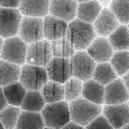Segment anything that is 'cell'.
Segmentation results:
<instances>
[{"instance_id": "cell-25", "label": "cell", "mask_w": 129, "mask_h": 129, "mask_svg": "<svg viewBox=\"0 0 129 129\" xmlns=\"http://www.w3.org/2000/svg\"><path fill=\"white\" fill-rule=\"evenodd\" d=\"M45 105H46V101L44 97H42L40 91L27 90L20 107L22 111L40 113Z\"/></svg>"}, {"instance_id": "cell-15", "label": "cell", "mask_w": 129, "mask_h": 129, "mask_svg": "<svg viewBox=\"0 0 129 129\" xmlns=\"http://www.w3.org/2000/svg\"><path fill=\"white\" fill-rule=\"evenodd\" d=\"M92 25L96 35L107 37L120 25V23L110 8H102L99 16Z\"/></svg>"}, {"instance_id": "cell-38", "label": "cell", "mask_w": 129, "mask_h": 129, "mask_svg": "<svg viewBox=\"0 0 129 129\" xmlns=\"http://www.w3.org/2000/svg\"><path fill=\"white\" fill-rule=\"evenodd\" d=\"M3 38L0 36V54H1V50H2V46H3Z\"/></svg>"}, {"instance_id": "cell-9", "label": "cell", "mask_w": 129, "mask_h": 129, "mask_svg": "<svg viewBox=\"0 0 129 129\" xmlns=\"http://www.w3.org/2000/svg\"><path fill=\"white\" fill-rule=\"evenodd\" d=\"M52 58H53V54L51 50V44L49 40L44 38L41 40L28 45L26 63L46 67Z\"/></svg>"}, {"instance_id": "cell-41", "label": "cell", "mask_w": 129, "mask_h": 129, "mask_svg": "<svg viewBox=\"0 0 129 129\" xmlns=\"http://www.w3.org/2000/svg\"><path fill=\"white\" fill-rule=\"evenodd\" d=\"M0 129H5V128L3 127V125L1 124V122H0Z\"/></svg>"}, {"instance_id": "cell-7", "label": "cell", "mask_w": 129, "mask_h": 129, "mask_svg": "<svg viewBox=\"0 0 129 129\" xmlns=\"http://www.w3.org/2000/svg\"><path fill=\"white\" fill-rule=\"evenodd\" d=\"M18 35L27 45L44 39V18L23 16Z\"/></svg>"}, {"instance_id": "cell-4", "label": "cell", "mask_w": 129, "mask_h": 129, "mask_svg": "<svg viewBox=\"0 0 129 129\" xmlns=\"http://www.w3.org/2000/svg\"><path fill=\"white\" fill-rule=\"evenodd\" d=\"M48 81L49 77L46 67L28 63H25L21 66L19 82L26 88V90L40 91Z\"/></svg>"}, {"instance_id": "cell-21", "label": "cell", "mask_w": 129, "mask_h": 129, "mask_svg": "<svg viewBox=\"0 0 129 129\" xmlns=\"http://www.w3.org/2000/svg\"><path fill=\"white\" fill-rule=\"evenodd\" d=\"M45 122L41 113L22 111L20 114L16 129H44Z\"/></svg>"}, {"instance_id": "cell-27", "label": "cell", "mask_w": 129, "mask_h": 129, "mask_svg": "<svg viewBox=\"0 0 129 129\" xmlns=\"http://www.w3.org/2000/svg\"><path fill=\"white\" fill-rule=\"evenodd\" d=\"M118 77H123L129 71V51H115L109 61Z\"/></svg>"}, {"instance_id": "cell-31", "label": "cell", "mask_w": 129, "mask_h": 129, "mask_svg": "<svg viewBox=\"0 0 129 129\" xmlns=\"http://www.w3.org/2000/svg\"><path fill=\"white\" fill-rule=\"evenodd\" d=\"M109 8L120 24H129V0H112Z\"/></svg>"}, {"instance_id": "cell-36", "label": "cell", "mask_w": 129, "mask_h": 129, "mask_svg": "<svg viewBox=\"0 0 129 129\" xmlns=\"http://www.w3.org/2000/svg\"><path fill=\"white\" fill-rule=\"evenodd\" d=\"M122 81H123L124 85L126 86V88H127V90L129 92V71L127 73H125L124 76L122 77Z\"/></svg>"}, {"instance_id": "cell-3", "label": "cell", "mask_w": 129, "mask_h": 129, "mask_svg": "<svg viewBox=\"0 0 129 129\" xmlns=\"http://www.w3.org/2000/svg\"><path fill=\"white\" fill-rule=\"evenodd\" d=\"M40 113L45 125L54 129H60L71 121L69 103L65 100L46 103Z\"/></svg>"}, {"instance_id": "cell-22", "label": "cell", "mask_w": 129, "mask_h": 129, "mask_svg": "<svg viewBox=\"0 0 129 129\" xmlns=\"http://www.w3.org/2000/svg\"><path fill=\"white\" fill-rule=\"evenodd\" d=\"M20 65L0 59V86L1 87L18 82L20 79Z\"/></svg>"}, {"instance_id": "cell-18", "label": "cell", "mask_w": 129, "mask_h": 129, "mask_svg": "<svg viewBox=\"0 0 129 129\" xmlns=\"http://www.w3.org/2000/svg\"><path fill=\"white\" fill-rule=\"evenodd\" d=\"M82 97L95 104H104V86L94 79L83 82Z\"/></svg>"}, {"instance_id": "cell-11", "label": "cell", "mask_w": 129, "mask_h": 129, "mask_svg": "<svg viewBox=\"0 0 129 129\" xmlns=\"http://www.w3.org/2000/svg\"><path fill=\"white\" fill-rule=\"evenodd\" d=\"M101 115L115 128L120 129L129 123V105L127 102L120 104H104Z\"/></svg>"}, {"instance_id": "cell-42", "label": "cell", "mask_w": 129, "mask_h": 129, "mask_svg": "<svg viewBox=\"0 0 129 129\" xmlns=\"http://www.w3.org/2000/svg\"><path fill=\"white\" fill-rule=\"evenodd\" d=\"M44 129H54V128H51V127H48V126H45Z\"/></svg>"}, {"instance_id": "cell-26", "label": "cell", "mask_w": 129, "mask_h": 129, "mask_svg": "<svg viewBox=\"0 0 129 129\" xmlns=\"http://www.w3.org/2000/svg\"><path fill=\"white\" fill-rule=\"evenodd\" d=\"M118 77L115 69L111 65L110 62H102V63H96V66L93 72L92 79L97 81L98 83L106 86L107 84L115 81Z\"/></svg>"}, {"instance_id": "cell-23", "label": "cell", "mask_w": 129, "mask_h": 129, "mask_svg": "<svg viewBox=\"0 0 129 129\" xmlns=\"http://www.w3.org/2000/svg\"><path fill=\"white\" fill-rule=\"evenodd\" d=\"M40 93L46 103H53L64 100V87L63 84L48 81L40 89Z\"/></svg>"}, {"instance_id": "cell-30", "label": "cell", "mask_w": 129, "mask_h": 129, "mask_svg": "<svg viewBox=\"0 0 129 129\" xmlns=\"http://www.w3.org/2000/svg\"><path fill=\"white\" fill-rule=\"evenodd\" d=\"M64 87V100L70 102L82 97L83 82L74 77H71L63 84Z\"/></svg>"}, {"instance_id": "cell-5", "label": "cell", "mask_w": 129, "mask_h": 129, "mask_svg": "<svg viewBox=\"0 0 129 129\" xmlns=\"http://www.w3.org/2000/svg\"><path fill=\"white\" fill-rule=\"evenodd\" d=\"M28 45L19 35L8 37L3 40L0 59L22 66L26 63Z\"/></svg>"}, {"instance_id": "cell-17", "label": "cell", "mask_w": 129, "mask_h": 129, "mask_svg": "<svg viewBox=\"0 0 129 129\" xmlns=\"http://www.w3.org/2000/svg\"><path fill=\"white\" fill-rule=\"evenodd\" d=\"M50 0H21L19 10L23 16L44 18L49 15Z\"/></svg>"}, {"instance_id": "cell-28", "label": "cell", "mask_w": 129, "mask_h": 129, "mask_svg": "<svg viewBox=\"0 0 129 129\" xmlns=\"http://www.w3.org/2000/svg\"><path fill=\"white\" fill-rule=\"evenodd\" d=\"M51 44V50L53 57L58 58H71V56L74 54L73 46L70 44V41L66 37H62L56 40L50 41Z\"/></svg>"}, {"instance_id": "cell-6", "label": "cell", "mask_w": 129, "mask_h": 129, "mask_svg": "<svg viewBox=\"0 0 129 129\" xmlns=\"http://www.w3.org/2000/svg\"><path fill=\"white\" fill-rule=\"evenodd\" d=\"M22 18L19 8L0 6V36L5 39L18 35Z\"/></svg>"}, {"instance_id": "cell-33", "label": "cell", "mask_w": 129, "mask_h": 129, "mask_svg": "<svg viewBox=\"0 0 129 129\" xmlns=\"http://www.w3.org/2000/svg\"><path fill=\"white\" fill-rule=\"evenodd\" d=\"M20 3H21V0H0V6L2 7L18 8Z\"/></svg>"}, {"instance_id": "cell-10", "label": "cell", "mask_w": 129, "mask_h": 129, "mask_svg": "<svg viewBox=\"0 0 129 129\" xmlns=\"http://www.w3.org/2000/svg\"><path fill=\"white\" fill-rule=\"evenodd\" d=\"M46 70L50 81L64 84L72 77V66L70 58L53 57L47 64Z\"/></svg>"}, {"instance_id": "cell-43", "label": "cell", "mask_w": 129, "mask_h": 129, "mask_svg": "<svg viewBox=\"0 0 129 129\" xmlns=\"http://www.w3.org/2000/svg\"><path fill=\"white\" fill-rule=\"evenodd\" d=\"M127 27H128V29H129V24H127Z\"/></svg>"}, {"instance_id": "cell-29", "label": "cell", "mask_w": 129, "mask_h": 129, "mask_svg": "<svg viewBox=\"0 0 129 129\" xmlns=\"http://www.w3.org/2000/svg\"><path fill=\"white\" fill-rule=\"evenodd\" d=\"M22 112L20 106L7 104L0 112V122L5 129H16L20 114Z\"/></svg>"}, {"instance_id": "cell-40", "label": "cell", "mask_w": 129, "mask_h": 129, "mask_svg": "<svg viewBox=\"0 0 129 129\" xmlns=\"http://www.w3.org/2000/svg\"><path fill=\"white\" fill-rule=\"evenodd\" d=\"M120 129H129V123H128L127 125H125L124 127H122V128H120Z\"/></svg>"}, {"instance_id": "cell-1", "label": "cell", "mask_w": 129, "mask_h": 129, "mask_svg": "<svg viewBox=\"0 0 129 129\" xmlns=\"http://www.w3.org/2000/svg\"><path fill=\"white\" fill-rule=\"evenodd\" d=\"M96 36L93 25L79 19H74L68 23L65 34L76 51H85Z\"/></svg>"}, {"instance_id": "cell-8", "label": "cell", "mask_w": 129, "mask_h": 129, "mask_svg": "<svg viewBox=\"0 0 129 129\" xmlns=\"http://www.w3.org/2000/svg\"><path fill=\"white\" fill-rule=\"evenodd\" d=\"M72 66V77L85 82L92 79L96 62L86 51H76L70 58Z\"/></svg>"}, {"instance_id": "cell-34", "label": "cell", "mask_w": 129, "mask_h": 129, "mask_svg": "<svg viewBox=\"0 0 129 129\" xmlns=\"http://www.w3.org/2000/svg\"><path fill=\"white\" fill-rule=\"evenodd\" d=\"M7 104L8 103L6 101V98H5L4 93H3V88L0 86V112H1Z\"/></svg>"}, {"instance_id": "cell-45", "label": "cell", "mask_w": 129, "mask_h": 129, "mask_svg": "<svg viewBox=\"0 0 129 129\" xmlns=\"http://www.w3.org/2000/svg\"><path fill=\"white\" fill-rule=\"evenodd\" d=\"M128 51H129V50H128Z\"/></svg>"}, {"instance_id": "cell-24", "label": "cell", "mask_w": 129, "mask_h": 129, "mask_svg": "<svg viewBox=\"0 0 129 129\" xmlns=\"http://www.w3.org/2000/svg\"><path fill=\"white\" fill-rule=\"evenodd\" d=\"M2 88L7 103L15 106H21L22 101L24 99V96L27 92L24 86L18 81L7 86H4Z\"/></svg>"}, {"instance_id": "cell-16", "label": "cell", "mask_w": 129, "mask_h": 129, "mask_svg": "<svg viewBox=\"0 0 129 129\" xmlns=\"http://www.w3.org/2000/svg\"><path fill=\"white\" fill-rule=\"evenodd\" d=\"M68 23L54 16L47 15L44 17V35L45 39L53 41L65 37Z\"/></svg>"}, {"instance_id": "cell-13", "label": "cell", "mask_w": 129, "mask_h": 129, "mask_svg": "<svg viewBox=\"0 0 129 129\" xmlns=\"http://www.w3.org/2000/svg\"><path fill=\"white\" fill-rule=\"evenodd\" d=\"M85 51L96 63L109 62L115 52L107 37L102 36H96Z\"/></svg>"}, {"instance_id": "cell-32", "label": "cell", "mask_w": 129, "mask_h": 129, "mask_svg": "<svg viewBox=\"0 0 129 129\" xmlns=\"http://www.w3.org/2000/svg\"><path fill=\"white\" fill-rule=\"evenodd\" d=\"M85 129H115L103 115H99L95 118L93 121H91L87 126H85Z\"/></svg>"}, {"instance_id": "cell-2", "label": "cell", "mask_w": 129, "mask_h": 129, "mask_svg": "<svg viewBox=\"0 0 129 129\" xmlns=\"http://www.w3.org/2000/svg\"><path fill=\"white\" fill-rule=\"evenodd\" d=\"M69 103L70 120L82 126H87L97 116L101 115L102 105L95 104L84 97L72 100Z\"/></svg>"}, {"instance_id": "cell-14", "label": "cell", "mask_w": 129, "mask_h": 129, "mask_svg": "<svg viewBox=\"0 0 129 129\" xmlns=\"http://www.w3.org/2000/svg\"><path fill=\"white\" fill-rule=\"evenodd\" d=\"M129 92L122 79L117 78L104 86V104H120L128 102Z\"/></svg>"}, {"instance_id": "cell-39", "label": "cell", "mask_w": 129, "mask_h": 129, "mask_svg": "<svg viewBox=\"0 0 129 129\" xmlns=\"http://www.w3.org/2000/svg\"><path fill=\"white\" fill-rule=\"evenodd\" d=\"M78 3H81V2H86V1H90V0H76Z\"/></svg>"}, {"instance_id": "cell-12", "label": "cell", "mask_w": 129, "mask_h": 129, "mask_svg": "<svg viewBox=\"0 0 129 129\" xmlns=\"http://www.w3.org/2000/svg\"><path fill=\"white\" fill-rule=\"evenodd\" d=\"M78 5L76 0H50L49 15L69 23L77 19Z\"/></svg>"}, {"instance_id": "cell-20", "label": "cell", "mask_w": 129, "mask_h": 129, "mask_svg": "<svg viewBox=\"0 0 129 129\" xmlns=\"http://www.w3.org/2000/svg\"><path fill=\"white\" fill-rule=\"evenodd\" d=\"M114 51L129 50V29L127 25L120 24L112 33L107 36Z\"/></svg>"}, {"instance_id": "cell-35", "label": "cell", "mask_w": 129, "mask_h": 129, "mask_svg": "<svg viewBox=\"0 0 129 129\" xmlns=\"http://www.w3.org/2000/svg\"><path fill=\"white\" fill-rule=\"evenodd\" d=\"M60 129H85V127L82 126V125H79L77 123H74L72 121H70V122H68L66 125H64Z\"/></svg>"}, {"instance_id": "cell-19", "label": "cell", "mask_w": 129, "mask_h": 129, "mask_svg": "<svg viewBox=\"0 0 129 129\" xmlns=\"http://www.w3.org/2000/svg\"><path fill=\"white\" fill-rule=\"evenodd\" d=\"M101 5L98 3L97 0H90V1L81 2L78 5L77 19L83 22L93 24L95 20L97 19L101 12Z\"/></svg>"}, {"instance_id": "cell-44", "label": "cell", "mask_w": 129, "mask_h": 129, "mask_svg": "<svg viewBox=\"0 0 129 129\" xmlns=\"http://www.w3.org/2000/svg\"><path fill=\"white\" fill-rule=\"evenodd\" d=\"M127 103H128V105H129V100H128V102H127Z\"/></svg>"}, {"instance_id": "cell-37", "label": "cell", "mask_w": 129, "mask_h": 129, "mask_svg": "<svg viewBox=\"0 0 129 129\" xmlns=\"http://www.w3.org/2000/svg\"><path fill=\"white\" fill-rule=\"evenodd\" d=\"M98 3L101 5V7L103 8H109L110 7V4L112 2V0H97Z\"/></svg>"}]
</instances>
